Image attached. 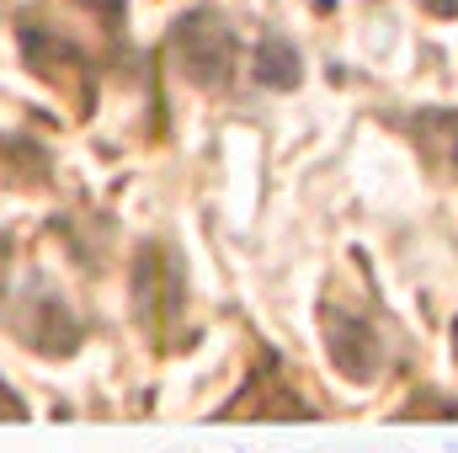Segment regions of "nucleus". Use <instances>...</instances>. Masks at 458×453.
Returning <instances> with one entry per match:
<instances>
[]
</instances>
